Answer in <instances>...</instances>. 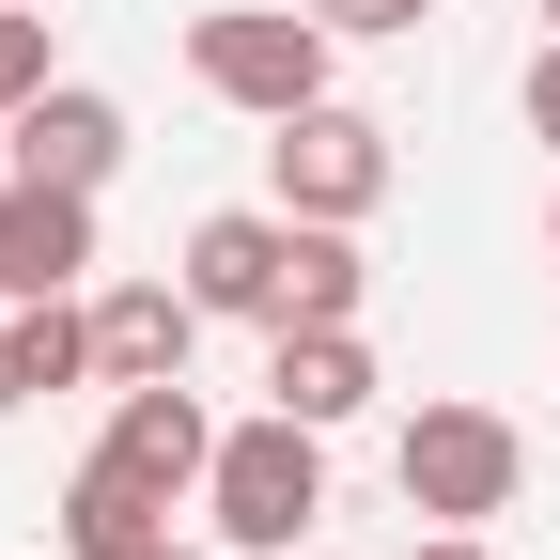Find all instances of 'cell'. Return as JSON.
<instances>
[{
	"label": "cell",
	"instance_id": "obj_1",
	"mask_svg": "<svg viewBox=\"0 0 560 560\" xmlns=\"http://www.w3.org/2000/svg\"><path fill=\"white\" fill-rule=\"evenodd\" d=\"M202 514H219V545H249V560H296V545H312V514H327V436H312L296 405H265V420H219Z\"/></svg>",
	"mask_w": 560,
	"mask_h": 560
},
{
	"label": "cell",
	"instance_id": "obj_2",
	"mask_svg": "<svg viewBox=\"0 0 560 560\" xmlns=\"http://www.w3.org/2000/svg\"><path fill=\"white\" fill-rule=\"evenodd\" d=\"M327 16L296 0V16H280V0H219V16H187V79L219 94V109H249V125H280V109H312L327 94Z\"/></svg>",
	"mask_w": 560,
	"mask_h": 560
},
{
	"label": "cell",
	"instance_id": "obj_3",
	"mask_svg": "<svg viewBox=\"0 0 560 560\" xmlns=\"http://www.w3.org/2000/svg\"><path fill=\"white\" fill-rule=\"evenodd\" d=\"M389 482H405V514H420V529H482V514H514L529 436H514L499 405H420L405 436H389Z\"/></svg>",
	"mask_w": 560,
	"mask_h": 560
},
{
	"label": "cell",
	"instance_id": "obj_4",
	"mask_svg": "<svg viewBox=\"0 0 560 560\" xmlns=\"http://www.w3.org/2000/svg\"><path fill=\"white\" fill-rule=\"evenodd\" d=\"M265 187H280V219H342V234H359L374 202H389V125L342 109V94L280 109V125H265Z\"/></svg>",
	"mask_w": 560,
	"mask_h": 560
},
{
	"label": "cell",
	"instance_id": "obj_5",
	"mask_svg": "<svg viewBox=\"0 0 560 560\" xmlns=\"http://www.w3.org/2000/svg\"><path fill=\"white\" fill-rule=\"evenodd\" d=\"M296 249H312V219H280V202H219V219L187 234V296L219 312V327H280V312H296Z\"/></svg>",
	"mask_w": 560,
	"mask_h": 560
},
{
	"label": "cell",
	"instance_id": "obj_6",
	"mask_svg": "<svg viewBox=\"0 0 560 560\" xmlns=\"http://www.w3.org/2000/svg\"><path fill=\"white\" fill-rule=\"evenodd\" d=\"M94 280V187H0V312H32V296H79Z\"/></svg>",
	"mask_w": 560,
	"mask_h": 560
},
{
	"label": "cell",
	"instance_id": "obj_7",
	"mask_svg": "<svg viewBox=\"0 0 560 560\" xmlns=\"http://www.w3.org/2000/svg\"><path fill=\"white\" fill-rule=\"evenodd\" d=\"M0 140H16V172H32V187H109V172H125V109H109L94 79H47Z\"/></svg>",
	"mask_w": 560,
	"mask_h": 560
},
{
	"label": "cell",
	"instance_id": "obj_8",
	"mask_svg": "<svg viewBox=\"0 0 560 560\" xmlns=\"http://www.w3.org/2000/svg\"><path fill=\"white\" fill-rule=\"evenodd\" d=\"M219 327L187 296V280H109L94 296V359H109V389H156V374H187V342Z\"/></svg>",
	"mask_w": 560,
	"mask_h": 560
},
{
	"label": "cell",
	"instance_id": "obj_9",
	"mask_svg": "<svg viewBox=\"0 0 560 560\" xmlns=\"http://www.w3.org/2000/svg\"><path fill=\"white\" fill-rule=\"evenodd\" d=\"M265 405H296L312 436H342L374 405V342L359 327H265Z\"/></svg>",
	"mask_w": 560,
	"mask_h": 560
},
{
	"label": "cell",
	"instance_id": "obj_10",
	"mask_svg": "<svg viewBox=\"0 0 560 560\" xmlns=\"http://www.w3.org/2000/svg\"><path fill=\"white\" fill-rule=\"evenodd\" d=\"M94 452L187 499V482L219 467V420H202V389H187V374H156V389H125V405H109V436H94Z\"/></svg>",
	"mask_w": 560,
	"mask_h": 560
},
{
	"label": "cell",
	"instance_id": "obj_11",
	"mask_svg": "<svg viewBox=\"0 0 560 560\" xmlns=\"http://www.w3.org/2000/svg\"><path fill=\"white\" fill-rule=\"evenodd\" d=\"M62 560H172V482H140V467H79L62 482Z\"/></svg>",
	"mask_w": 560,
	"mask_h": 560
},
{
	"label": "cell",
	"instance_id": "obj_12",
	"mask_svg": "<svg viewBox=\"0 0 560 560\" xmlns=\"http://www.w3.org/2000/svg\"><path fill=\"white\" fill-rule=\"evenodd\" d=\"M47 94V0H0V125Z\"/></svg>",
	"mask_w": 560,
	"mask_h": 560
},
{
	"label": "cell",
	"instance_id": "obj_13",
	"mask_svg": "<svg viewBox=\"0 0 560 560\" xmlns=\"http://www.w3.org/2000/svg\"><path fill=\"white\" fill-rule=\"evenodd\" d=\"M312 16H327L342 47H374V32H420V16H436V0H312Z\"/></svg>",
	"mask_w": 560,
	"mask_h": 560
},
{
	"label": "cell",
	"instance_id": "obj_14",
	"mask_svg": "<svg viewBox=\"0 0 560 560\" xmlns=\"http://www.w3.org/2000/svg\"><path fill=\"white\" fill-rule=\"evenodd\" d=\"M514 109H529V140H545V156H560V32L529 47V79H514Z\"/></svg>",
	"mask_w": 560,
	"mask_h": 560
},
{
	"label": "cell",
	"instance_id": "obj_15",
	"mask_svg": "<svg viewBox=\"0 0 560 560\" xmlns=\"http://www.w3.org/2000/svg\"><path fill=\"white\" fill-rule=\"evenodd\" d=\"M405 560H499V545H482V529H420Z\"/></svg>",
	"mask_w": 560,
	"mask_h": 560
},
{
	"label": "cell",
	"instance_id": "obj_16",
	"mask_svg": "<svg viewBox=\"0 0 560 560\" xmlns=\"http://www.w3.org/2000/svg\"><path fill=\"white\" fill-rule=\"evenodd\" d=\"M545 280H560V202H545Z\"/></svg>",
	"mask_w": 560,
	"mask_h": 560
},
{
	"label": "cell",
	"instance_id": "obj_17",
	"mask_svg": "<svg viewBox=\"0 0 560 560\" xmlns=\"http://www.w3.org/2000/svg\"><path fill=\"white\" fill-rule=\"evenodd\" d=\"M545 32H560V0H545Z\"/></svg>",
	"mask_w": 560,
	"mask_h": 560
},
{
	"label": "cell",
	"instance_id": "obj_18",
	"mask_svg": "<svg viewBox=\"0 0 560 560\" xmlns=\"http://www.w3.org/2000/svg\"><path fill=\"white\" fill-rule=\"evenodd\" d=\"M172 560H202V545H172Z\"/></svg>",
	"mask_w": 560,
	"mask_h": 560
},
{
	"label": "cell",
	"instance_id": "obj_19",
	"mask_svg": "<svg viewBox=\"0 0 560 560\" xmlns=\"http://www.w3.org/2000/svg\"><path fill=\"white\" fill-rule=\"evenodd\" d=\"M296 560H327V545H296Z\"/></svg>",
	"mask_w": 560,
	"mask_h": 560
}]
</instances>
